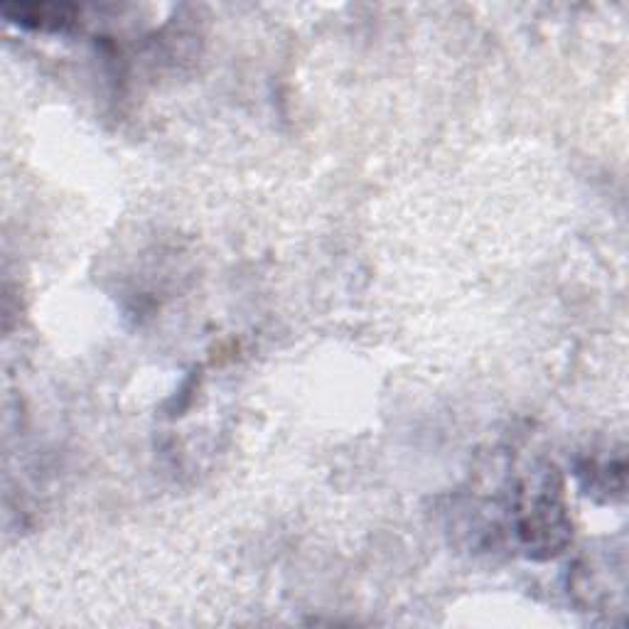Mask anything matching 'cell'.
<instances>
[{
  "mask_svg": "<svg viewBox=\"0 0 629 629\" xmlns=\"http://www.w3.org/2000/svg\"><path fill=\"white\" fill-rule=\"evenodd\" d=\"M8 18H18L23 25H37V28L62 30L74 20V10L64 5H18V8H3Z\"/></svg>",
  "mask_w": 629,
  "mask_h": 629,
  "instance_id": "6da1fadb",
  "label": "cell"
}]
</instances>
